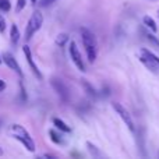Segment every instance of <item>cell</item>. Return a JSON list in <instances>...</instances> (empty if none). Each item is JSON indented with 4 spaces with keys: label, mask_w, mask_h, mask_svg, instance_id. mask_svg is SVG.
Wrapping results in <instances>:
<instances>
[{
    "label": "cell",
    "mask_w": 159,
    "mask_h": 159,
    "mask_svg": "<svg viewBox=\"0 0 159 159\" xmlns=\"http://www.w3.org/2000/svg\"><path fill=\"white\" fill-rule=\"evenodd\" d=\"M10 8H11L10 0H0V10L7 13V11H10Z\"/></svg>",
    "instance_id": "obj_17"
},
{
    "label": "cell",
    "mask_w": 159,
    "mask_h": 159,
    "mask_svg": "<svg viewBox=\"0 0 159 159\" xmlns=\"http://www.w3.org/2000/svg\"><path fill=\"white\" fill-rule=\"evenodd\" d=\"M32 2H34V4H35V2H36V0H32Z\"/></svg>",
    "instance_id": "obj_26"
},
{
    "label": "cell",
    "mask_w": 159,
    "mask_h": 159,
    "mask_svg": "<svg viewBox=\"0 0 159 159\" xmlns=\"http://www.w3.org/2000/svg\"><path fill=\"white\" fill-rule=\"evenodd\" d=\"M67 41H69V35H67V34H59L55 39V43L57 45V46L63 48L64 45L67 43Z\"/></svg>",
    "instance_id": "obj_15"
},
{
    "label": "cell",
    "mask_w": 159,
    "mask_h": 159,
    "mask_svg": "<svg viewBox=\"0 0 159 159\" xmlns=\"http://www.w3.org/2000/svg\"><path fill=\"white\" fill-rule=\"evenodd\" d=\"M20 31H18V28H17V25L16 24H11V30H10V41H11V43L16 46L17 43L20 42Z\"/></svg>",
    "instance_id": "obj_11"
},
{
    "label": "cell",
    "mask_w": 159,
    "mask_h": 159,
    "mask_svg": "<svg viewBox=\"0 0 159 159\" xmlns=\"http://www.w3.org/2000/svg\"><path fill=\"white\" fill-rule=\"evenodd\" d=\"M27 6V0H17V6H16V11L20 13V11L24 10V7Z\"/></svg>",
    "instance_id": "obj_18"
},
{
    "label": "cell",
    "mask_w": 159,
    "mask_h": 159,
    "mask_svg": "<svg viewBox=\"0 0 159 159\" xmlns=\"http://www.w3.org/2000/svg\"><path fill=\"white\" fill-rule=\"evenodd\" d=\"M158 17H159V10H158Z\"/></svg>",
    "instance_id": "obj_27"
},
{
    "label": "cell",
    "mask_w": 159,
    "mask_h": 159,
    "mask_svg": "<svg viewBox=\"0 0 159 159\" xmlns=\"http://www.w3.org/2000/svg\"><path fill=\"white\" fill-rule=\"evenodd\" d=\"M143 22H144V25H145L147 28H149V30L152 31V32H157L158 31V27H157V22L154 21V18L152 17H149V16H145L143 18Z\"/></svg>",
    "instance_id": "obj_12"
},
{
    "label": "cell",
    "mask_w": 159,
    "mask_h": 159,
    "mask_svg": "<svg viewBox=\"0 0 159 159\" xmlns=\"http://www.w3.org/2000/svg\"><path fill=\"white\" fill-rule=\"evenodd\" d=\"M87 148H88V151L91 152V155H92L93 158H98V157H101V152H99L98 147H96V145H93V144H92V143H89V141H88V143H87Z\"/></svg>",
    "instance_id": "obj_16"
},
{
    "label": "cell",
    "mask_w": 159,
    "mask_h": 159,
    "mask_svg": "<svg viewBox=\"0 0 159 159\" xmlns=\"http://www.w3.org/2000/svg\"><path fill=\"white\" fill-rule=\"evenodd\" d=\"M112 106H113V109L116 110V113H117V115L121 117V120L126 123L127 129H129L131 133H134V130H135L134 121H133V117H131V115H130L129 110H127L123 105L119 103V102H112Z\"/></svg>",
    "instance_id": "obj_5"
},
{
    "label": "cell",
    "mask_w": 159,
    "mask_h": 159,
    "mask_svg": "<svg viewBox=\"0 0 159 159\" xmlns=\"http://www.w3.org/2000/svg\"><path fill=\"white\" fill-rule=\"evenodd\" d=\"M2 61H3V57H2V56H0V63H2Z\"/></svg>",
    "instance_id": "obj_25"
},
{
    "label": "cell",
    "mask_w": 159,
    "mask_h": 159,
    "mask_svg": "<svg viewBox=\"0 0 159 159\" xmlns=\"http://www.w3.org/2000/svg\"><path fill=\"white\" fill-rule=\"evenodd\" d=\"M140 61L151 73H154V74H158V73H159V64H158V61L155 60L154 53H152L151 50L141 49V52H140Z\"/></svg>",
    "instance_id": "obj_4"
},
{
    "label": "cell",
    "mask_w": 159,
    "mask_h": 159,
    "mask_svg": "<svg viewBox=\"0 0 159 159\" xmlns=\"http://www.w3.org/2000/svg\"><path fill=\"white\" fill-rule=\"evenodd\" d=\"M3 155H4V151H3V148L0 147V157H3Z\"/></svg>",
    "instance_id": "obj_23"
},
{
    "label": "cell",
    "mask_w": 159,
    "mask_h": 159,
    "mask_svg": "<svg viewBox=\"0 0 159 159\" xmlns=\"http://www.w3.org/2000/svg\"><path fill=\"white\" fill-rule=\"evenodd\" d=\"M81 84H82V87L85 88V91H87V92H88V95H91V96H92V98H98L99 92L95 89V88L92 87V85L89 84V82H87V81H85V80H82V81H81Z\"/></svg>",
    "instance_id": "obj_13"
},
{
    "label": "cell",
    "mask_w": 159,
    "mask_h": 159,
    "mask_svg": "<svg viewBox=\"0 0 159 159\" xmlns=\"http://www.w3.org/2000/svg\"><path fill=\"white\" fill-rule=\"evenodd\" d=\"M3 61H4V64L6 66L8 67V69L10 70H13L14 73H16V74H18L20 77H22V70H21V67H20V64H18V61H17V59L14 57L13 55H11V53H3Z\"/></svg>",
    "instance_id": "obj_9"
},
{
    "label": "cell",
    "mask_w": 159,
    "mask_h": 159,
    "mask_svg": "<svg viewBox=\"0 0 159 159\" xmlns=\"http://www.w3.org/2000/svg\"><path fill=\"white\" fill-rule=\"evenodd\" d=\"M41 158H55V155H52V154H45V155H41Z\"/></svg>",
    "instance_id": "obj_22"
},
{
    "label": "cell",
    "mask_w": 159,
    "mask_h": 159,
    "mask_svg": "<svg viewBox=\"0 0 159 159\" xmlns=\"http://www.w3.org/2000/svg\"><path fill=\"white\" fill-rule=\"evenodd\" d=\"M42 24H43V14H42L39 10H35L32 14H31V18L28 20L27 28H25V36H24L25 41L27 42L30 41V39L41 30Z\"/></svg>",
    "instance_id": "obj_3"
},
{
    "label": "cell",
    "mask_w": 159,
    "mask_h": 159,
    "mask_svg": "<svg viewBox=\"0 0 159 159\" xmlns=\"http://www.w3.org/2000/svg\"><path fill=\"white\" fill-rule=\"evenodd\" d=\"M69 52H70V56H71V60L73 63L75 64V67L80 70V71L84 73L85 71V64H84V59H82L81 53H80L77 45L75 42H70V48H69Z\"/></svg>",
    "instance_id": "obj_7"
},
{
    "label": "cell",
    "mask_w": 159,
    "mask_h": 159,
    "mask_svg": "<svg viewBox=\"0 0 159 159\" xmlns=\"http://www.w3.org/2000/svg\"><path fill=\"white\" fill-rule=\"evenodd\" d=\"M6 27H7V22H6L4 17L0 14V34H3L6 31Z\"/></svg>",
    "instance_id": "obj_19"
},
{
    "label": "cell",
    "mask_w": 159,
    "mask_h": 159,
    "mask_svg": "<svg viewBox=\"0 0 159 159\" xmlns=\"http://www.w3.org/2000/svg\"><path fill=\"white\" fill-rule=\"evenodd\" d=\"M4 89H6V81L0 78V92H3Z\"/></svg>",
    "instance_id": "obj_21"
},
{
    "label": "cell",
    "mask_w": 159,
    "mask_h": 159,
    "mask_svg": "<svg viewBox=\"0 0 159 159\" xmlns=\"http://www.w3.org/2000/svg\"><path fill=\"white\" fill-rule=\"evenodd\" d=\"M50 85L53 87V89L56 91V93L59 95V98L63 102H69L70 101V91L69 87L64 84V81H61L60 78H52L50 80Z\"/></svg>",
    "instance_id": "obj_6"
},
{
    "label": "cell",
    "mask_w": 159,
    "mask_h": 159,
    "mask_svg": "<svg viewBox=\"0 0 159 159\" xmlns=\"http://www.w3.org/2000/svg\"><path fill=\"white\" fill-rule=\"evenodd\" d=\"M57 0H39V4L42 6V7H48V6L53 4V3H56Z\"/></svg>",
    "instance_id": "obj_20"
},
{
    "label": "cell",
    "mask_w": 159,
    "mask_h": 159,
    "mask_svg": "<svg viewBox=\"0 0 159 159\" xmlns=\"http://www.w3.org/2000/svg\"><path fill=\"white\" fill-rule=\"evenodd\" d=\"M2 124H3V120H2V119H0V127H2Z\"/></svg>",
    "instance_id": "obj_24"
},
{
    "label": "cell",
    "mask_w": 159,
    "mask_h": 159,
    "mask_svg": "<svg viewBox=\"0 0 159 159\" xmlns=\"http://www.w3.org/2000/svg\"><path fill=\"white\" fill-rule=\"evenodd\" d=\"M49 135H50V140H52V143H55V144H63L64 143V140H63V137H61V134H59L56 130H49Z\"/></svg>",
    "instance_id": "obj_14"
},
{
    "label": "cell",
    "mask_w": 159,
    "mask_h": 159,
    "mask_svg": "<svg viewBox=\"0 0 159 159\" xmlns=\"http://www.w3.org/2000/svg\"><path fill=\"white\" fill-rule=\"evenodd\" d=\"M52 123H53V126H56V129L60 130V131L71 133V127H69L63 120H60L59 117H53V119H52Z\"/></svg>",
    "instance_id": "obj_10"
},
{
    "label": "cell",
    "mask_w": 159,
    "mask_h": 159,
    "mask_svg": "<svg viewBox=\"0 0 159 159\" xmlns=\"http://www.w3.org/2000/svg\"><path fill=\"white\" fill-rule=\"evenodd\" d=\"M81 39L84 45L87 59L89 63H93L98 56V45H96V38L88 28H81Z\"/></svg>",
    "instance_id": "obj_2"
},
{
    "label": "cell",
    "mask_w": 159,
    "mask_h": 159,
    "mask_svg": "<svg viewBox=\"0 0 159 159\" xmlns=\"http://www.w3.org/2000/svg\"><path fill=\"white\" fill-rule=\"evenodd\" d=\"M22 50H24V56H25V59H27L28 66L31 67V71H32V74L35 75V77L38 78V80H42V73L39 71L38 66H36L35 61H34L32 53H31V48L28 46V45H24V46H22Z\"/></svg>",
    "instance_id": "obj_8"
},
{
    "label": "cell",
    "mask_w": 159,
    "mask_h": 159,
    "mask_svg": "<svg viewBox=\"0 0 159 159\" xmlns=\"http://www.w3.org/2000/svg\"><path fill=\"white\" fill-rule=\"evenodd\" d=\"M8 134L11 135V137L14 138V140L20 141V143L22 144V145L27 148V151L30 152H34L35 151V141L32 140V137H31V134L25 130L24 126H21V124L18 123H13L8 126Z\"/></svg>",
    "instance_id": "obj_1"
}]
</instances>
